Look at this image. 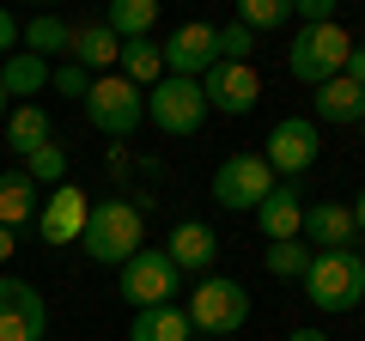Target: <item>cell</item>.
Wrapping results in <instances>:
<instances>
[{"mask_svg": "<svg viewBox=\"0 0 365 341\" xmlns=\"http://www.w3.org/2000/svg\"><path fill=\"white\" fill-rule=\"evenodd\" d=\"M79 250H86L98 268H122L134 256V250H146V225H140V208L134 201H91L86 213V232H79Z\"/></svg>", "mask_w": 365, "mask_h": 341, "instance_id": "1", "label": "cell"}, {"mask_svg": "<svg viewBox=\"0 0 365 341\" xmlns=\"http://www.w3.org/2000/svg\"><path fill=\"white\" fill-rule=\"evenodd\" d=\"M304 299L317 311L341 317L365 305V256L359 250H311V268H304Z\"/></svg>", "mask_w": 365, "mask_h": 341, "instance_id": "2", "label": "cell"}, {"mask_svg": "<svg viewBox=\"0 0 365 341\" xmlns=\"http://www.w3.org/2000/svg\"><path fill=\"white\" fill-rule=\"evenodd\" d=\"M347 49H353V37L341 25H299V37L287 43V73L317 92V86L347 73Z\"/></svg>", "mask_w": 365, "mask_h": 341, "instance_id": "3", "label": "cell"}, {"mask_svg": "<svg viewBox=\"0 0 365 341\" xmlns=\"http://www.w3.org/2000/svg\"><path fill=\"white\" fill-rule=\"evenodd\" d=\"M182 317H189V329H201V335H237V329L250 323V292H244V280H232V275H201V287L189 292Z\"/></svg>", "mask_w": 365, "mask_h": 341, "instance_id": "4", "label": "cell"}, {"mask_svg": "<svg viewBox=\"0 0 365 341\" xmlns=\"http://www.w3.org/2000/svg\"><path fill=\"white\" fill-rule=\"evenodd\" d=\"M86 122H91L98 134H110V141H128V134L146 122V92H140V86H128L122 73L91 79V92H86Z\"/></svg>", "mask_w": 365, "mask_h": 341, "instance_id": "5", "label": "cell"}, {"mask_svg": "<svg viewBox=\"0 0 365 341\" xmlns=\"http://www.w3.org/2000/svg\"><path fill=\"white\" fill-rule=\"evenodd\" d=\"M274 183H280V177L268 170L262 153H225L220 170H213V201H220L225 213H256Z\"/></svg>", "mask_w": 365, "mask_h": 341, "instance_id": "6", "label": "cell"}, {"mask_svg": "<svg viewBox=\"0 0 365 341\" xmlns=\"http://www.w3.org/2000/svg\"><path fill=\"white\" fill-rule=\"evenodd\" d=\"M116 280H122V299H128L134 311H153V305H177V292H182V268L170 263L165 250H134L128 263L116 268Z\"/></svg>", "mask_w": 365, "mask_h": 341, "instance_id": "7", "label": "cell"}, {"mask_svg": "<svg viewBox=\"0 0 365 341\" xmlns=\"http://www.w3.org/2000/svg\"><path fill=\"white\" fill-rule=\"evenodd\" d=\"M146 122H153L158 134H177V141H189V134L207 122V98H201V79H158V86H146Z\"/></svg>", "mask_w": 365, "mask_h": 341, "instance_id": "8", "label": "cell"}, {"mask_svg": "<svg viewBox=\"0 0 365 341\" xmlns=\"http://www.w3.org/2000/svg\"><path fill=\"white\" fill-rule=\"evenodd\" d=\"M317 153H323V134H317L311 116H280V122L268 128V146H262L268 170H274V177H287V183L317 165Z\"/></svg>", "mask_w": 365, "mask_h": 341, "instance_id": "9", "label": "cell"}, {"mask_svg": "<svg viewBox=\"0 0 365 341\" xmlns=\"http://www.w3.org/2000/svg\"><path fill=\"white\" fill-rule=\"evenodd\" d=\"M158 55H165V73L170 79H201L213 61H220V25L189 19V25H177L165 43H158Z\"/></svg>", "mask_w": 365, "mask_h": 341, "instance_id": "10", "label": "cell"}, {"mask_svg": "<svg viewBox=\"0 0 365 341\" xmlns=\"http://www.w3.org/2000/svg\"><path fill=\"white\" fill-rule=\"evenodd\" d=\"M49 329V305L31 280L0 275V341H43Z\"/></svg>", "mask_w": 365, "mask_h": 341, "instance_id": "11", "label": "cell"}, {"mask_svg": "<svg viewBox=\"0 0 365 341\" xmlns=\"http://www.w3.org/2000/svg\"><path fill=\"white\" fill-rule=\"evenodd\" d=\"M201 98H207V110L250 116V110L262 104V73L244 67V61H213L207 73H201Z\"/></svg>", "mask_w": 365, "mask_h": 341, "instance_id": "12", "label": "cell"}, {"mask_svg": "<svg viewBox=\"0 0 365 341\" xmlns=\"http://www.w3.org/2000/svg\"><path fill=\"white\" fill-rule=\"evenodd\" d=\"M86 213H91L86 189H73V183L49 189V195H43V208H37V232H43V244H79V232H86Z\"/></svg>", "mask_w": 365, "mask_h": 341, "instance_id": "13", "label": "cell"}, {"mask_svg": "<svg viewBox=\"0 0 365 341\" xmlns=\"http://www.w3.org/2000/svg\"><path fill=\"white\" fill-rule=\"evenodd\" d=\"M299 238L311 250H353V238H359V232H353V213L341 208V201H311Z\"/></svg>", "mask_w": 365, "mask_h": 341, "instance_id": "14", "label": "cell"}, {"mask_svg": "<svg viewBox=\"0 0 365 341\" xmlns=\"http://www.w3.org/2000/svg\"><path fill=\"white\" fill-rule=\"evenodd\" d=\"M256 225H262V238H268V244H287V238H299V225H304L299 183H274L268 201L256 208Z\"/></svg>", "mask_w": 365, "mask_h": 341, "instance_id": "15", "label": "cell"}, {"mask_svg": "<svg viewBox=\"0 0 365 341\" xmlns=\"http://www.w3.org/2000/svg\"><path fill=\"white\" fill-rule=\"evenodd\" d=\"M165 256L182 268V275H207V268H213V256H220V238H213L201 220H182L177 232H170Z\"/></svg>", "mask_w": 365, "mask_h": 341, "instance_id": "16", "label": "cell"}, {"mask_svg": "<svg viewBox=\"0 0 365 341\" xmlns=\"http://www.w3.org/2000/svg\"><path fill=\"white\" fill-rule=\"evenodd\" d=\"M37 208H43V189L25 177V165H19V170H0V225L19 232V225L37 220Z\"/></svg>", "mask_w": 365, "mask_h": 341, "instance_id": "17", "label": "cell"}, {"mask_svg": "<svg viewBox=\"0 0 365 341\" xmlns=\"http://www.w3.org/2000/svg\"><path fill=\"white\" fill-rule=\"evenodd\" d=\"M0 134H6V146H13L19 158H31L37 146H49V141H55V122H49V110H43V104H13Z\"/></svg>", "mask_w": 365, "mask_h": 341, "instance_id": "18", "label": "cell"}, {"mask_svg": "<svg viewBox=\"0 0 365 341\" xmlns=\"http://www.w3.org/2000/svg\"><path fill=\"white\" fill-rule=\"evenodd\" d=\"M311 110H317V122H347V128H359V116H365V86H353V79L341 73V79H329V86H317Z\"/></svg>", "mask_w": 365, "mask_h": 341, "instance_id": "19", "label": "cell"}, {"mask_svg": "<svg viewBox=\"0 0 365 341\" xmlns=\"http://www.w3.org/2000/svg\"><path fill=\"white\" fill-rule=\"evenodd\" d=\"M67 55L91 73V67H116V61H122V43H116V31H110V25H73Z\"/></svg>", "mask_w": 365, "mask_h": 341, "instance_id": "20", "label": "cell"}, {"mask_svg": "<svg viewBox=\"0 0 365 341\" xmlns=\"http://www.w3.org/2000/svg\"><path fill=\"white\" fill-rule=\"evenodd\" d=\"M195 329H189V317H182V305H153V311H134L128 323V341H189Z\"/></svg>", "mask_w": 365, "mask_h": 341, "instance_id": "21", "label": "cell"}, {"mask_svg": "<svg viewBox=\"0 0 365 341\" xmlns=\"http://www.w3.org/2000/svg\"><path fill=\"white\" fill-rule=\"evenodd\" d=\"M43 86H49V61H37V55H25V49L6 55V67H0V92H6V98H25V104H31Z\"/></svg>", "mask_w": 365, "mask_h": 341, "instance_id": "22", "label": "cell"}, {"mask_svg": "<svg viewBox=\"0 0 365 341\" xmlns=\"http://www.w3.org/2000/svg\"><path fill=\"white\" fill-rule=\"evenodd\" d=\"M122 79H128V86H140V92L165 79V55H158V43H153V37L122 43Z\"/></svg>", "mask_w": 365, "mask_h": 341, "instance_id": "23", "label": "cell"}, {"mask_svg": "<svg viewBox=\"0 0 365 341\" xmlns=\"http://www.w3.org/2000/svg\"><path fill=\"white\" fill-rule=\"evenodd\" d=\"M19 43H25V55L49 61V55H61L67 43H73V25H61L55 13H43V19H31V25H19Z\"/></svg>", "mask_w": 365, "mask_h": 341, "instance_id": "24", "label": "cell"}, {"mask_svg": "<svg viewBox=\"0 0 365 341\" xmlns=\"http://www.w3.org/2000/svg\"><path fill=\"white\" fill-rule=\"evenodd\" d=\"M153 19H158V0H110V19H104V25L116 31V43H134V37L153 31Z\"/></svg>", "mask_w": 365, "mask_h": 341, "instance_id": "25", "label": "cell"}, {"mask_svg": "<svg viewBox=\"0 0 365 341\" xmlns=\"http://www.w3.org/2000/svg\"><path fill=\"white\" fill-rule=\"evenodd\" d=\"M25 177H31V183H37V189H61L67 183V146H37V153H31L25 158Z\"/></svg>", "mask_w": 365, "mask_h": 341, "instance_id": "26", "label": "cell"}, {"mask_svg": "<svg viewBox=\"0 0 365 341\" xmlns=\"http://www.w3.org/2000/svg\"><path fill=\"white\" fill-rule=\"evenodd\" d=\"M292 19V0H237V25L256 37V31H280Z\"/></svg>", "mask_w": 365, "mask_h": 341, "instance_id": "27", "label": "cell"}, {"mask_svg": "<svg viewBox=\"0 0 365 341\" xmlns=\"http://www.w3.org/2000/svg\"><path fill=\"white\" fill-rule=\"evenodd\" d=\"M304 268H311V244H304V238L268 244V275L274 280H304Z\"/></svg>", "mask_w": 365, "mask_h": 341, "instance_id": "28", "label": "cell"}, {"mask_svg": "<svg viewBox=\"0 0 365 341\" xmlns=\"http://www.w3.org/2000/svg\"><path fill=\"white\" fill-rule=\"evenodd\" d=\"M49 86L61 98H79V104H86V92H91V73L79 61H61V67H49Z\"/></svg>", "mask_w": 365, "mask_h": 341, "instance_id": "29", "label": "cell"}, {"mask_svg": "<svg viewBox=\"0 0 365 341\" xmlns=\"http://www.w3.org/2000/svg\"><path fill=\"white\" fill-rule=\"evenodd\" d=\"M250 49H256V37H250L237 19H232V25H220V61H244L250 67Z\"/></svg>", "mask_w": 365, "mask_h": 341, "instance_id": "30", "label": "cell"}, {"mask_svg": "<svg viewBox=\"0 0 365 341\" xmlns=\"http://www.w3.org/2000/svg\"><path fill=\"white\" fill-rule=\"evenodd\" d=\"M292 19H304V25H335V0H292Z\"/></svg>", "mask_w": 365, "mask_h": 341, "instance_id": "31", "label": "cell"}, {"mask_svg": "<svg viewBox=\"0 0 365 341\" xmlns=\"http://www.w3.org/2000/svg\"><path fill=\"white\" fill-rule=\"evenodd\" d=\"M0 55H19V19L0 6Z\"/></svg>", "mask_w": 365, "mask_h": 341, "instance_id": "32", "label": "cell"}, {"mask_svg": "<svg viewBox=\"0 0 365 341\" xmlns=\"http://www.w3.org/2000/svg\"><path fill=\"white\" fill-rule=\"evenodd\" d=\"M347 79H353V86H365V43H353V49H347Z\"/></svg>", "mask_w": 365, "mask_h": 341, "instance_id": "33", "label": "cell"}, {"mask_svg": "<svg viewBox=\"0 0 365 341\" xmlns=\"http://www.w3.org/2000/svg\"><path fill=\"white\" fill-rule=\"evenodd\" d=\"M13 250H19V232H6V225H0V263H13Z\"/></svg>", "mask_w": 365, "mask_h": 341, "instance_id": "34", "label": "cell"}, {"mask_svg": "<svg viewBox=\"0 0 365 341\" xmlns=\"http://www.w3.org/2000/svg\"><path fill=\"white\" fill-rule=\"evenodd\" d=\"M347 213H353V232H365V189L353 195V208H347Z\"/></svg>", "mask_w": 365, "mask_h": 341, "instance_id": "35", "label": "cell"}, {"mask_svg": "<svg viewBox=\"0 0 365 341\" xmlns=\"http://www.w3.org/2000/svg\"><path fill=\"white\" fill-rule=\"evenodd\" d=\"M287 341H329V335H323V329H292Z\"/></svg>", "mask_w": 365, "mask_h": 341, "instance_id": "36", "label": "cell"}, {"mask_svg": "<svg viewBox=\"0 0 365 341\" xmlns=\"http://www.w3.org/2000/svg\"><path fill=\"white\" fill-rule=\"evenodd\" d=\"M0 128H6V92H0Z\"/></svg>", "mask_w": 365, "mask_h": 341, "instance_id": "37", "label": "cell"}, {"mask_svg": "<svg viewBox=\"0 0 365 341\" xmlns=\"http://www.w3.org/2000/svg\"><path fill=\"white\" fill-rule=\"evenodd\" d=\"M359 128H365V116H359Z\"/></svg>", "mask_w": 365, "mask_h": 341, "instance_id": "38", "label": "cell"}]
</instances>
